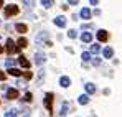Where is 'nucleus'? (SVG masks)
<instances>
[{
	"label": "nucleus",
	"mask_w": 122,
	"mask_h": 117,
	"mask_svg": "<svg viewBox=\"0 0 122 117\" xmlns=\"http://www.w3.org/2000/svg\"><path fill=\"white\" fill-rule=\"evenodd\" d=\"M7 51H8V53H17V51H20V48L8 38V40H7Z\"/></svg>",
	"instance_id": "nucleus-1"
},
{
	"label": "nucleus",
	"mask_w": 122,
	"mask_h": 117,
	"mask_svg": "<svg viewBox=\"0 0 122 117\" xmlns=\"http://www.w3.org/2000/svg\"><path fill=\"white\" fill-rule=\"evenodd\" d=\"M5 13H7L8 17H10V15H17V13H18V7L13 5V3H12V5H7V7H5Z\"/></svg>",
	"instance_id": "nucleus-2"
},
{
	"label": "nucleus",
	"mask_w": 122,
	"mask_h": 117,
	"mask_svg": "<svg viewBox=\"0 0 122 117\" xmlns=\"http://www.w3.org/2000/svg\"><path fill=\"white\" fill-rule=\"evenodd\" d=\"M18 97V91L17 89H13V87H10V89H7V99L8 101H13V99Z\"/></svg>",
	"instance_id": "nucleus-3"
},
{
	"label": "nucleus",
	"mask_w": 122,
	"mask_h": 117,
	"mask_svg": "<svg viewBox=\"0 0 122 117\" xmlns=\"http://www.w3.org/2000/svg\"><path fill=\"white\" fill-rule=\"evenodd\" d=\"M51 104H53V94L48 92V94L45 96V107H46L48 111H51Z\"/></svg>",
	"instance_id": "nucleus-4"
},
{
	"label": "nucleus",
	"mask_w": 122,
	"mask_h": 117,
	"mask_svg": "<svg viewBox=\"0 0 122 117\" xmlns=\"http://www.w3.org/2000/svg\"><path fill=\"white\" fill-rule=\"evenodd\" d=\"M15 30H17L18 33H26L28 26H26V25H23V23H17V25H15Z\"/></svg>",
	"instance_id": "nucleus-5"
},
{
	"label": "nucleus",
	"mask_w": 122,
	"mask_h": 117,
	"mask_svg": "<svg viewBox=\"0 0 122 117\" xmlns=\"http://www.w3.org/2000/svg\"><path fill=\"white\" fill-rule=\"evenodd\" d=\"M45 55H43V53H36V55H35V63H36V64H43V63H45Z\"/></svg>",
	"instance_id": "nucleus-6"
},
{
	"label": "nucleus",
	"mask_w": 122,
	"mask_h": 117,
	"mask_svg": "<svg viewBox=\"0 0 122 117\" xmlns=\"http://www.w3.org/2000/svg\"><path fill=\"white\" fill-rule=\"evenodd\" d=\"M97 40H99V41H107V31H106V30L97 31Z\"/></svg>",
	"instance_id": "nucleus-7"
},
{
	"label": "nucleus",
	"mask_w": 122,
	"mask_h": 117,
	"mask_svg": "<svg viewBox=\"0 0 122 117\" xmlns=\"http://www.w3.org/2000/svg\"><path fill=\"white\" fill-rule=\"evenodd\" d=\"M48 36H50V35H48L46 31H43V33H40V35L36 36V43H38V45H43V40H46Z\"/></svg>",
	"instance_id": "nucleus-8"
},
{
	"label": "nucleus",
	"mask_w": 122,
	"mask_h": 117,
	"mask_svg": "<svg viewBox=\"0 0 122 117\" xmlns=\"http://www.w3.org/2000/svg\"><path fill=\"white\" fill-rule=\"evenodd\" d=\"M81 18H84V20L91 18V10H89V8H82L81 10Z\"/></svg>",
	"instance_id": "nucleus-9"
},
{
	"label": "nucleus",
	"mask_w": 122,
	"mask_h": 117,
	"mask_svg": "<svg viewBox=\"0 0 122 117\" xmlns=\"http://www.w3.org/2000/svg\"><path fill=\"white\" fill-rule=\"evenodd\" d=\"M55 25L56 26H66V20L63 18V17H56L55 18Z\"/></svg>",
	"instance_id": "nucleus-10"
},
{
	"label": "nucleus",
	"mask_w": 122,
	"mask_h": 117,
	"mask_svg": "<svg viewBox=\"0 0 122 117\" xmlns=\"http://www.w3.org/2000/svg\"><path fill=\"white\" fill-rule=\"evenodd\" d=\"M60 84L63 86V87H68V86L71 84V81H69V78H68V76H63V78L60 79Z\"/></svg>",
	"instance_id": "nucleus-11"
},
{
	"label": "nucleus",
	"mask_w": 122,
	"mask_h": 117,
	"mask_svg": "<svg viewBox=\"0 0 122 117\" xmlns=\"http://www.w3.org/2000/svg\"><path fill=\"white\" fill-rule=\"evenodd\" d=\"M78 101H79V104H81V106H86V104L89 102V97H87L86 94H81V96L78 97Z\"/></svg>",
	"instance_id": "nucleus-12"
},
{
	"label": "nucleus",
	"mask_w": 122,
	"mask_h": 117,
	"mask_svg": "<svg viewBox=\"0 0 122 117\" xmlns=\"http://www.w3.org/2000/svg\"><path fill=\"white\" fill-rule=\"evenodd\" d=\"M112 55H114V51H112V48H111V46L104 48V58H112Z\"/></svg>",
	"instance_id": "nucleus-13"
},
{
	"label": "nucleus",
	"mask_w": 122,
	"mask_h": 117,
	"mask_svg": "<svg viewBox=\"0 0 122 117\" xmlns=\"http://www.w3.org/2000/svg\"><path fill=\"white\" fill-rule=\"evenodd\" d=\"M18 63H20L23 68H30V61L25 58V56H20V59H18Z\"/></svg>",
	"instance_id": "nucleus-14"
},
{
	"label": "nucleus",
	"mask_w": 122,
	"mask_h": 117,
	"mask_svg": "<svg viewBox=\"0 0 122 117\" xmlns=\"http://www.w3.org/2000/svg\"><path fill=\"white\" fill-rule=\"evenodd\" d=\"M84 87H86V92H87V94H94V91H96L94 84H91V82H89V84H86Z\"/></svg>",
	"instance_id": "nucleus-15"
},
{
	"label": "nucleus",
	"mask_w": 122,
	"mask_h": 117,
	"mask_svg": "<svg viewBox=\"0 0 122 117\" xmlns=\"http://www.w3.org/2000/svg\"><path fill=\"white\" fill-rule=\"evenodd\" d=\"M82 41H84V43H91V41H92V35H91V33H82Z\"/></svg>",
	"instance_id": "nucleus-16"
},
{
	"label": "nucleus",
	"mask_w": 122,
	"mask_h": 117,
	"mask_svg": "<svg viewBox=\"0 0 122 117\" xmlns=\"http://www.w3.org/2000/svg\"><path fill=\"white\" fill-rule=\"evenodd\" d=\"M8 69H10L8 73H10L12 76H17V78H18V76L21 74V71H20V69H17V68H13V66H12V68H8Z\"/></svg>",
	"instance_id": "nucleus-17"
},
{
	"label": "nucleus",
	"mask_w": 122,
	"mask_h": 117,
	"mask_svg": "<svg viewBox=\"0 0 122 117\" xmlns=\"http://www.w3.org/2000/svg\"><path fill=\"white\" fill-rule=\"evenodd\" d=\"M26 45H28V41H26V38H20L18 41H17V46H18V48H25Z\"/></svg>",
	"instance_id": "nucleus-18"
},
{
	"label": "nucleus",
	"mask_w": 122,
	"mask_h": 117,
	"mask_svg": "<svg viewBox=\"0 0 122 117\" xmlns=\"http://www.w3.org/2000/svg\"><path fill=\"white\" fill-rule=\"evenodd\" d=\"M41 5L45 8H51L53 7V0H41Z\"/></svg>",
	"instance_id": "nucleus-19"
},
{
	"label": "nucleus",
	"mask_w": 122,
	"mask_h": 117,
	"mask_svg": "<svg viewBox=\"0 0 122 117\" xmlns=\"http://www.w3.org/2000/svg\"><path fill=\"white\" fill-rule=\"evenodd\" d=\"M66 114H68V104L63 102V106H61V116H66Z\"/></svg>",
	"instance_id": "nucleus-20"
},
{
	"label": "nucleus",
	"mask_w": 122,
	"mask_h": 117,
	"mask_svg": "<svg viewBox=\"0 0 122 117\" xmlns=\"http://www.w3.org/2000/svg\"><path fill=\"white\" fill-rule=\"evenodd\" d=\"M99 51H101V46L99 45H92L91 46V53H99Z\"/></svg>",
	"instance_id": "nucleus-21"
},
{
	"label": "nucleus",
	"mask_w": 122,
	"mask_h": 117,
	"mask_svg": "<svg viewBox=\"0 0 122 117\" xmlns=\"http://www.w3.org/2000/svg\"><path fill=\"white\" fill-rule=\"evenodd\" d=\"M5 64H7V68H12V66H15V59H7V61H5Z\"/></svg>",
	"instance_id": "nucleus-22"
},
{
	"label": "nucleus",
	"mask_w": 122,
	"mask_h": 117,
	"mask_svg": "<svg viewBox=\"0 0 122 117\" xmlns=\"http://www.w3.org/2000/svg\"><path fill=\"white\" fill-rule=\"evenodd\" d=\"M81 58H82V61H89V59H91V55L84 51V53H82V55H81Z\"/></svg>",
	"instance_id": "nucleus-23"
},
{
	"label": "nucleus",
	"mask_w": 122,
	"mask_h": 117,
	"mask_svg": "<svg viewBox=\"0 0 122 117\" xmlns=\"http://www.w3.org/2000/svg\"><path fill=\"white\" fill-rule=\"evenodd\" d=\"M25 101H26V102H30V101H31V99H33V96H31V92H26V94H25Z\"/></svg>",
	"instance_id": "nucleus-24"
},
{
	"label": "nucleus",
	"mask_w": 122,
	"mask_h": 117,
	"mask_svg": "<svg viewBox=\"0 0 122 117\" xmlns=\"http://www.w3.org/2000/svg\"><path fill=\"white\" fill-rule=\"evenodd\" d=\"M76 35H78V33H76L74 30H69V31H68V36H69V38H76Z\"/></svg>",
	"instance_id": "nucleus-25"
},
{
	"label": "nucleus",
	"mask_w": 122,
	"mask_h": 117,
	"mask_svg": "<svg viewBox=\"0 0 122 117\" xmlns=\"http://www.w3.org/2000/svg\"><path fill=\"white\" fill-rule=\"evenodd\" d=\"M92 64L99 66V64H101V59H99V58H94V59H92Z\"/></svg>",
	"instance_id": "nucleus-26"
},
{
	"label": "nucleus",
	"mask_w": 122,
	"mask_h": 117,
	"mask_svg": "<svg viewBox=\"0 0 122 117\" xmlns=\"http://www.w3.org/2000/svg\"><path fill=\"white\" fill-rule=\"evenodd\" d=\"M5 79H7V74L3 71H0V81H5Z\"/></svg>",
	"instance_id": "nucleus-27"
},
{
	"label": "nucleus",
	"mask_w": 122,
	"mask_h": 117,
	"mask_svg": "<svg viewBox=\"0 0 122 117\" xmlns=\"http://www.w3.org/2000/svg\"><path fill=\"white\" fill-rule=\"evenodd\" d=\"M68 2H69V5H78L79 0H68Z\"/></svg>",
	"instance_id": "nucleus-28"
},
{
	"label": "nucleus",
	"mask_w": 122,
	"mask_h": 117,
	"mask_svg": "<svg viewBox=\"0 0 122 117\" xmlns=\"http://www.w3.org/2000/svg\"><path fill=\"white\" fill-rule=\"evenodd\" d=\"M31 76H33V74H31L30 71H28V73H25V78H26V79H31Z\"/></svg>",
	"instance_id": "nucleus-29"
},
{
	"label": "nucleus",
	"mask_w": 122,
	"mask_h": 117,
	"mask_svg": "<svg viewBox=\"0 0 122 117\" xmlns=\"http://www.w3.org/2000/svg\"><path fill=\"white\" fill-rule=\"evenodd\" d=\"M97 2L99 0H91V5H97Z\"/></svg>",
	"instance_id": "nucleus-30"
},
{
	"label": "nucleus",
	"mask_w": 122,
	"mask_h": 117,
	"mask_svg": "<svg viewBox=\"0 0 122 117\" xmlns=\"http://www.w3.org/2000/svg\"><path fill=\"white\" fill-rule=\"evenodd\" d=\"M0 53H3V48H2V46H0Z\"/></svg>",
	"instance_id": "nucleus-31"
},
{
	"label": "nucleus",
	"mask_w": 122,
	"mask_h": 117,
	"mask_svg": "<svg viewBox=\"0 0 122 117\" xmlns=\"http://www.w3.org/2000/svg\"><path fill=\"white\" fill-rule=\"evenodd\" d=\"M2 5H3V0H0V7H2Z\"/></svg>",
	"instance_id": "nucleus-32"
}]
</instances>
